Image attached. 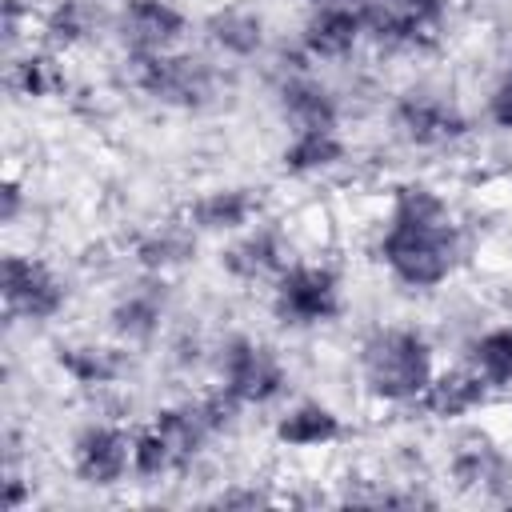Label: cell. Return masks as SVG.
Segmentation results:
<instances>
[{"instance_id":"cell-3","label":"cell","mask_w":512,"mask_h":512,"mask_svg":"<svg viewBox=\"0 0 512 512\" xmlns=\"http://www.w3.org/2000/svg\"><path fill=\"white\" fill-rule=\"evenodd\" d=\"M128 80L132 88L172 112H208L228 96V76L224 68L204 56V52H164V56H144L128 60Z\"/></svg>"},{"instance_id":"cell-8","label":"cell","mask_w":512,"mask_h":512,"mask_svg":"<svg viewBox=\"0 0 512 512\" xmlns=\"http://www.w3.org/2000/svg\"><path fill=\"white\" fill-rule=\"evenodd\" d=\"M452 0H364V32L380 52H424L448 24Z\"/></svg>"},{"instance_id":"cell-30","label":"cell","mask_w":512,"mask_h":512,"mask_svg":"<svg viewBox=\"0 0 512 512\" xmlns=\"http://www.w3.org/2000/svg\"><path fill=\"white\" fill-rule=\"evenodd\" d=\"M24 504H32V488H28V480L16 472V464H8V476H4V508H8V512H20Z\"/></svg>"},{"instance_id":"cell-11","label":"cell","mask_w":512,"mask_h":512,"mask_svg":"<svg viewBox=\"0 0 512 512\" xmlns=\"http://www.w3.org/2000/svg\"><path fill=\"white\" fill-rule=\"evenodd\" d=\"M68 468L84 488H116L132 476V432L116 420H88L68 444Z\"/></svg>"},{"instance_id":"cell-16","label":"cell","mask_w":512,"mask_h":512,"mask_svg":"<svg viewBox=\"0 0 512 512\" xmlns=\"http://www.w3.org/2000/svg\"><path fill=\"white\" fill-rule=\"evenodd\" d=\"M56 368L64 372V380L80 392H104V388H116L128 372H132V360H128V344L112 340H64L56 344Z\"/></svg>"},{"instance_id":"cell-15","label":"cell","mask_w":512,"mask_h":512,"mask_svg":"<svg viewBox=\"0 0 512 512\" xmlns=\"http://www.w3.org/2000/svg\"><path fill=\"white\" fill-rule=\"evenodd\" d=\"M444 476L452 480V488L460 492H476V496H504L512 488V456L488 440V436H464L444 464Z\"/></svg>"},{"instance_id":"cell-7","label":"cell","mask_w":512,"mask_h":512,"mask_svg":"<svg viewBox=\"0 0 512 512\" xmlns=\"http://www.w3.org/2000/svg\"><path fill=\"white\" fill-rule=\"evenodd\" d=\"M0 296L8 320L52 324L68 308V280L32 252H4L0 264Z\"/></svg>"},{"instance_id":"cell-23","label":"cell","mask_w":512,"mask_h":512,"mask_svg":"<svg viewBox=\"0 0 512 512\" xmlns=\"http://www.w3.org/2000/svg\"><path fill=\"white\" fill-rule=\"evenodd\" d=\"M104 20L112 16H104L96 0H52L40 16V40L48 52H72V48H84Z\"/></svg>"},{"instance_id":"cell-4","label":"cell","mask_w":512,"mask_h":512,"mask_svg":"<svg viewBox=\"0 0 512 512\" xmlns=\"http://www.w3.org/2000/svg\"><path fill=\"white\" fill-rule=\"evenodd\" d=\"M212 372H216V384L244 408H268L292 384L284 356L268 340L248 332H228L224 340H216Z\"/></svg>"},{"instance_id":"cell-13","label":"cell","mask_w":512,"mask_h":512,"mask_svg":"<svg viewBox=\"0 0 512 512\" xmlns=\"http://www.w3.org/2000/svg\"><path fill=\"white\" fill-rule=\"evenodd\" d=\"M168 312H172L168 276L140 272V280H132L128 288H120L116 300L108 304V332H112V340H120L128 348L152 344L160 336Z\"/></svg>"},{"instance_id":"cell-20","label":"cell","mask_w":512,"mask_h":512,"mask_svg":"<svg viewBox=\"0 0 512 512\" xmlns=\"http://www.w3.org/2000/svg\"><path fill=\"white\" fill-rule=\"evenodd\" d=\"M488 396H492V388L468 364H460V368H436V376L424 388V396H420L416 408L428 420L456 424V420H468L472 412H480L488 404Z\"/></svg>"},{"instance_id":"cell-2","label":"cell","mask_w":512,"mask_h":512,"mask_svg":"<svg viewBox=\"0 0 512 512\" xmlns=\"http://www.w3.org/2000/svg\"><path fill=\"white\" fill-rule=\"evenodd\" d=\"M436 376V348L416 324H376L356 348V380L368 400L388 408L420 404Z\"/></svg>"},{"instance_id":"cell-22","label":"cell","mask_w":512,"mask_h":512,"mask_svg":"<svg viewBox=\"0 0 512 512\" xmlns=\"http://www.w3.org/2000/svg\"><path fill=\"white\" fill-rule=\"evenodd\" d=\"M344 160H348V140L340 136V128H300V132H288L280 148V168L296 180L328 176Z\"/></svg>"},{"instance_id":"cell-9","label":"cell","mask_w":512,"mask_h":512,"mask_svg":"<svg viewBox=\"0 0 512 512\" xmlns=\"http://www.w3.org/2000/svg\"><path fill=\"white\" fill-rule=\"evenodd\" d=\"M108 28L124 60H144L176 52L188 36V16L176 0H120Z\"/></svg>"},{"instance_id":"cell-5","label":"cell","mask_w":512,"mask_h":512,"mask_svg":"<svg viewBox=\"0 0 512 512\" xmlns=\"http://www.w3.org/2000/svg\"><path fill=\"white\" fill-rule=\"evenodd\" d=\"M268 312L280 328H324L344 312V276L324 260H292L272 284Z\"/></svg>"},{"instance_id":"cell-10","label":"cell","mask_w":512,"mask_h":512,"mask_svg":"<svg viewBox=\"0 0 512 512\" xmlns=\"http://www.w3.org/2000/svg\"><path fill=\"white\" fill-rule=\"evenodd\" d=\"M272 100H276L280 120L292 132H300V128H340V120H344V104H340L336 88L312 72V60L300 48H296L292 64L276 68Z\"/></svg>"},{"instance_id":"cell-29","label":"cell","mask_w":512,"mask_h":512,"mask_svg":"<svg viewBox=\"0 0 512 512\" xmlns=\"http://www.w3.org/2000/svg\"><path fill=\"white\" fill-rule=\"evenodd\" d=\"M20 216H24V184L16 176H8L4 188H0V224L12 228Z\"/></svg>"},{"instance_id":"cell-27","label":"cell","mask_w":512,"mask_h":512,"mask_svg":"<svg viewBox=\"0 0 512 512\" xmlns=\"http://www.w3.org/2000/svg\"><path fill=\"white\" fill-rule=\"evenodd\" d=\"M484 120H488L496 132H512V56L500 64L496 80L488 84V96H484Z\"/></svg>"},{"instance_id":"cell-31","label":"cell","mask_w":512,"mask_h":512,"mask_svg":"<svg viewBox=\"0 0 512 512\" xmlns=\"http://www.w3.org/2000/svg\"><path fill=\"white\" fill-rule=\"evenodd\" d=\"M204 356V340L200 336H184L176 348H172V360L180 364V368H188V364H196Z\"/></svg>"},{"instance_id":"cell-19","label":"cell","mask_w":512,"mask_h":512,"mask_svg":"<svg viewBox=\"0 0 512 512\" xmlns=\"http://www.w3.org/2000/svg\"><path fill=\"white\" fill-rule=\"evenodd\" d=\"M148 424H152V428L160 432V440L168 444V452H172V460H176V472H188L192 464H200L204 452H208V444L216 440V432H212V424H208V416H204V408H200V396H196V400H176V404L156 408Z\"/></svg>"},{"instance_id":"cell-17","label":"cell","mask_w":512,"mask_h":512,"mask_svg":"<svg viewBox=\"0 0 512 512\" xmlns=\"http://www.w3.org/2000/svg\"><path fill=\"white\" fill-rule=\"evenodd\" d=\"M132 264L148 276H172L188 268L200 252V232L180 216V220H156L132 236Z\"/></svg>"},{"instance_id":"cell-14","label":"cell","mask_w":512,"mask_h":512,"mask_svg":"<svg viewBox=\"0 0 512 512\" xmlns=\"http://www.w3.org/2000/svg\"><path fill=\"white\" fill-rule=\"evenodd\" d=\"M264 212V200L256 188L248 184H216L204 188L188 200L184 220L200 232V236H236L244 228H252Z\"/></svg>"},{"instance_id":"cell-21","label":"cell","mask_w":512,"mask_h":512,"mask_svg":"<svg viewBox=\"0 0 512 512\" xmlns=\"http://www.w3.org/2000/svg\"><path fill=\"white\" fill-rule=\"evenodd\" d=\"M272 436L280 448L320 452V448H332L336 440H344V416L324 400H296L292 408H284L276 416Z\"/></svg>"},{"instance_id":"cell-1","label":"cell","mask_w":512,"mask_h":512,"mask_svg":"<svg viewBox=\"0 0 512 512\" xmlns=\"http://www.w3.org/2000/svg\"><path fill=\"white\" fill-rule=\"evenodd\" d=\"M372 256L404 292H436L460 272L468 236L432 184L404 180L388 196Z\"/></svg>"},{"instance_id":"cell-18","label":"cell","mask_w":512,"mask_h":512,"mask_svg":"<svg viewBox=\"0 0 512 512\" xmlns=\"http://www.w3.org/2000/svg\"><path fill=\"white\" fill-rule=\"evenodd\" d=\"M200 32H204V44L220 60H256L268 48V24L248 4H220V8H212L204 16Z\"/></svg>"},{"instance_id":"cell-24","label":"cell","mask_w":512,"mask_h":512,"mask_svg":"<svg viewBox=\"0 0 512 512\" xmlns=\"http://www.w3.org/2000/svg\"><path fill=\"white\" fill-rule=\"evenodd\" d=\"M464 364L492 392H508L512 388V324H488V328H480L468 340V348H464Z\"/></svg>"},{"instance_id":"cell-25","label":"cell","mask_w":512,"mask_h":512,"mask_svg":"<svg viewBox=\"0 0 512 512\" xmlns=\"http://www.w3.org/2000/svg\"><path fill=\"white\" fill-rule=\"evenodd\" d=\"M8 84L16 96L40 104V100H52L68 88V76L56 60V52H24V56H12V68H8Z\"/></svg>"},{"instance_id":"cell-26","label":"cell","mask_w":512,"mask_h":512,"mask_svg":"<svg viewBox=\"0 0 512 512\" xmlns=\"http://www.w3.org/2000/svg\"><path fill=\"white\" fill-rule=\"evenodd\" d=\"M132 476L144 480V484H160L168 476H180L168 444L160 440V432L152 424H144V428L132 432Z\"/></svg>"},{"instance_id":"cell-6","label":"cell","mask_w":512,"mask_h":512,"mask_svg":"<svg viewBox=\"0 0 512 512\" xmlns=\"http://www.w3.org/2000/svg\"><path fill=\"white\" fill-rule=\"evenodd\" d=\"M388 124H392V136L404 148H416V152L452 148L472 132L468 112L440 88H408V92H400L392 100V108H388Z\"/></svg>"},{"instance_id":"cell-28","label":"cell","mask_w":512,"mask_h":512,"mask_svg":"<svg viewBox=\"0 0 512 512\" xmlns=\"http://www.w3.org/2000/svg\"><path fill=\"white\" fill-rule=\"evenodd\" d=\"M0 32L8 56H16L24 36L32 32V0H0Z\"/></svg>"},{"instance_id":"cell-12","label":"cell","mask_w":512,"mask_h":512,"mask_svg":"<svg viewBox=\"0 0 512 512\" xmlns=\"http://www.w3.org/2000/svg\"><path fill=\"white\" fill-rule=\"evenodd\" d=\"M296 260L292 240L280 224L256 220L220 248V272L236 284H272Z\"/></svg>"}]
</instances>
